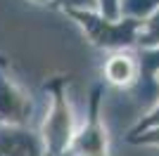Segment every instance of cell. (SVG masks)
<instances>
[{
    "instance_id": "6da1fadb",
    "label": "cell",
    "mask_w": 159,
    "mask_h": 156,
    "mask_svg": "<svg viewBox=\"0 0 159 156\" xmlns=\"http://www.w3.org/2000/svg\"><path fill=\"white\" fill-rule=\"evenodd\" d=\"M74 19L83 26V31L88 33L90 43L98 47H105V50H126L131 47L135 40H138V31H140V19L135 17H128V19H105L95 12H79V10H71Z\"/></svg>"
},
{
    "instance_id": "7a4b0ae2",
    "label": "cell",
    "mask_w": 159,
    "mask_h": 156,
    "mask_svg": "<svg viewBox=\"0 0 159 156\" xmlns=\"http://www.w3.org/2000/svg\"><path fill=\"white\" fill-rule=\"evenodd\" d=\"M52 109H50V116L45 118V125H43V154L45 156H62L64 149L71 144V111H69V104L66 97L62 92V80H55L52 85Z\"/></svg>"
},
{
    "instance_id": "3957f363",
    "label": "cell",
    "mask_w": 159,
    "mask_h": 156,
    "mask_svg": "<svg viewBox=\"0 0 159 156\" xmlns=\"http://www.w3.org/2000/svg\"><path fill=\"white\" fill-rule=\"evenodd\" d=\"M29 114H31L29 95L24 90H19L0 69V125L21 128L29 121Z\"/></svg>"
},
{
    "instance_id": "277c9868",
    "label": "cell",
    "mask_w": 159,
    "mask_h": 156,
    "mask_svg": "<svg viewBox=\"0 0 159 156\" xmlns=\"http://www.w3.org/2000/svg\"><path fill=\"white\" fill-rule=\"evenodd\" d=\"M105 142V130L100 123V88H95L93 99H90V116L81 135L74 137V149L83 156H107Z\"/></svg>"
},
{
    "instance_id": "5b68a950",
    "label": "cell",
    "mask_w": 159,
    "mask_h": 156,
    "mask_svg": "<svg viewBox=\"0 0 159 156\" xmlns=\"http://www.w3.org/2000/svg\"><path fill=\"white\" fill-rule=\"evenodd\" d=\"M0 156H45L43 144L24 128L0 125Z\"/></svg>"
},
{
    "instance_id": "8992f818",
    "label": "cell",
    "mask_w": 159,
    "mask_h": 156,
    "mask_svg": "<svg viewBox=\"0 0 159 156\" xmlns=\"http://www.w3.org/2000/svg\"><path fill=\"white\" fill-rule=\"evenodd\" d=\"M105 78L116 88H128L140 78V66L138 59L128 52H114L105 62Z\"/></svg>"
},
{
    "instance_id": "52a82bcc",
    "label": "cell",
    "mask_w": 159,
    "mask_h": 156,
    "mask_svg": "<svg viewBox=\"0 0 159 156\" xmlns=\"http://www.w3.org/2000/svg\"><path fill=\"white\" fill-rule=\"evenodd\" d=\"M140 45H159V7L154 10V14L147 21H140V31H138V40Z\"/></svg>"
},
{
    "instance_id": "ba28073f",
    "label": "cell",
    "mask_w": 159,
    "mask_h": 156,
    "mask_svg": "<svg viewBox=\"0 0 159 156\" xmlns=\"http://www.w3.org/2000/svg\"><path fill=\"white\" fill-rule=\"evenodd\" d=\"M138 66H140V78L152 80V76L159 71V50L145 52V54L138 59Z\"/></svg>"
},
{
    "instance_id": "9c48e42d",
    "label": "cell",
    "mask_w": 159,
    "mask_h": 156,
    "mask_svg": "<svg viewBox=\"0 0 159 156\" xmlns=\"http://www.w3.org/2000/svg\"><path fill=\"white\" fill-rule=\"evenodd\" d=\"M157 5H159V0H133V2H124L119 10H124L126 14H135V19H138L140 14L150 12V10L157 7Z\"/></svg>"
},
{
    "instance_id": "30bf717a",
    "label": "cell",
    "mask_w": 159,
    "mask_h": 156,
    "mask_svg": "<svg viewBox=\"0 0 159 156\" xmlns=\"http://www.w3.org/2000/svg\"><path fill=\"white\" fill-rule=\"evenodd\" d=\"M60 7H64L66 12L79 10V12H95L98 10V0H55Z\"/></svg>"
},
{
    "instance_id": "8fae6325",
    "label": "cell",
    "mask_w": 159,
    "mask_h": 156,
    "mask_svg": "<svg viewBox=\"0 0 159 156\" xmlns=\"http://www.w3.org/2000/svg\"><path fill=\"white\" fill-rule=\"evenodd\" d=\"M98 7H100V12H102V17H105V19H112V21H116L119 14H121L119 0H98Z\"/></svg>"
},
{
    "instance_id": "7c38bea8",
    "label": "cell",
    "mask_w": 159,
    "mask_h": 156,
    "mask_svg": "<svg viewBox=\"0 0 159 156\" xmlns=\"http://www.w3.org/2000/svg\"><path fill=\"white\" fill-rule=\"evenodd\" d=\"M157 125H159V104L154 106V111L150 114V116H147V118H143V121H140V123L135 125V130H133L131 135H138L140 130H147V128H157Z\"/></svg>"
},
{
    "instance_id": "4fadbf2b",
    "label": "cell",
    "mask_w": 159,
    "mask_h": 156,
    "mask_svg": "<svg viewBox=\"0 0 159 156\" xmlns=\"http://www.w3.org/2000/svg\"><path fill=\"white\" fill-rule=\"evenodd\" d=\"M31 2H36V5H48L50 0H31Z\"/></svg>"
},
{
    "instance_id": "5bb4252c",
    "label": "cell",
    "mask_w": 159,
    "mask_h": 156,
    "mask_svg": "<svg viewBox=\"0 0 159 156\" xmlns=\"http://www.w3.org/2000/svg\"><path fill=\"white\" fill-rule=\"evenodd\" d=\"M0 64H5V59H2V57H0Z\"/></svg>"
}]
</instances>
